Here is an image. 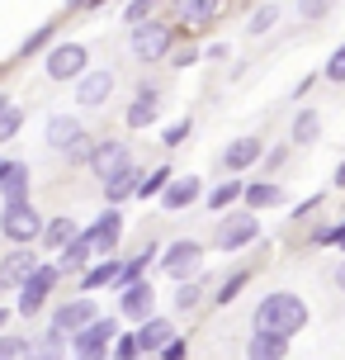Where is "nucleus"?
I'll use <instances>...</instances> for the list:
<instances>
[{"mask_svg":"<svg viewBox=\"0 0 345 360\" xmlns=\"http://www.w3.org/2000/svg\"><path fill=\"white\" fill-rule=\"evenodd\" d=\"M246 285H251V266H232L218 280V289H213V308H232L236 299L246 294Z\"/></svg>","mask_w":345,"mask_h":360,"instance_id":"obj_33","label":"nucleus"},{"mask_svg":"<svg viewBox=\"0 0 345 360\" xmlns=\"http://www.w3.org/2000/svg\"><path fill=\"white\" fill-rule=\"evenodd\" d=\"M170 180H175V166L161 162V166H151L142 176V190H137V199H161L165 190H170Z\"/></svg>","mask_w":345,"mask_h":360,"instance_id":"obj_36","label":"nucleus"},{"mask_svg":"<svg viewBox=\"0 0 345 360\" xmlns=\"http://www.w3.org/2000/svg\"><path fill=\"white\" fill-rule=\"evenodd\" d=\"M213 289H218V280H213V275L180 280V285H175V294H170V304H175V313H180V318H194V313H203V308L213 304Z\"/></svg>","mask_w":345,"mask_h":360,"instance_id":"obj_16","label":"nucleus"},{"mask_svg":"<svg viewBox=\"0 0 345 360\" xmlns=\"http://www.w3.org/2000/svg\"><path fill=\"white\" fill-rule=\"evenodd\" d=\"M114 90H119V72H114V67H90V72L72 86L76 114H100V109H109Z\"/></svg>","mask_w":345,"mask_h":360,"instance_id":"obj_9","label":"nucleus"},{"mask_svg":"<svg viewBox=\"0 0 345 360\" xmlns=\"http://www.w3.org/2000/svg\"><path fill=\"white\" fill-rule=\"evenodd\" d=\"M331 285H336V294H345V256L336 261V270H331Z\"/></svg>","mask_w":345,"mask_h":360,"instance_id":"obj_51","label":"nucleus"},{"mask_svg":"<svg viewBox=\"0 0 345 360\" xmlns=\"http://www.w3.org/2000/svg\"><path fill=\"white\" fill-rule=\"evenodd\" d=\"M331 10H336V0H293V15L303 24H322Z\"/></svg>","mask_w":345,"mask_h":360,"instance_id":"obj_39","label":"nucleus"},{"mask_svg":"<svg viewBox=\"0 0 345 360\" xmlns=\"http://www.w3.org/2000/svg\"><path fill=\"white\" fill-rule=\"evenodd\" d=\"M241 204H246V209H255V214H265V209L289 204V190H284L274 176H255V180H246V199H241Z\"/></svg>","mask_w":345,"mask_h":360,"instance_id":"obj_24","label":"nucleus"},{"mask_svg":"<svg viewBox=\"0 0 345 360\" xmlns=\"http://www.w3.org/2000/svg\"><path fill=\"white\" fill-rule=\"evenodd\" d=\"M43 143H48V152H53L57 162L86 166V162H90V147H95V133L86 128L81 114L57 109V114H48V124H43Z\"/></svg>","mask_w":345,"mask_h":360,"instance_id":"obj_2","label":"nucleus"},{"mask_svg":"<svg viewBox=\"0 0 345 360\" xmlns=\"http://www.w3.org/2000/svg\"><path fill=\"white\" fill-rule=\"evenodd\" d=\"M289 157H293V143H270L265 162H260V176H279V171L289 166Z\"/></svg>","mask_w":345,"mask_h":360,"instance_id":"obj_41","label":"nucleus"},{"mask_svg":"<svg viewBox=\"0 0 345 360\" xmlns=\"http://www.w3.org/2000/svg\"><path fill=\"white\" fill-rule=\"evenodd\" d=\"M67 15H90V0H62Z\"/></svg>","mask_w":345,"mask_h":360,"instance_id":"obj_50","label":"nucleus"},{"mask_svg":"<svg viewBox=\"0 0 345 360\" xmlns=\"http://www.w3.org/2000/svg\"><path fill=\"white\" fill-rule=\"evenodd\" d=\"M312 323V308L303 294H293V289H270L260 304H255L251 313V327H260V332H279V337H298V332H308Z\"/></svg>","mask_w":345,"mask_h":360,"instance_id":"obj_1","label":"nucleus"},{"mask_svg":"<svg viewBox=\"0 0 345 360\" xmlns=\"http://www.w3.org/2000/svg\"><path fill=\"white\" fill-rule=\"evenodd\" d=\"M227 15V0H170V19L184 34H203Z\"/></svg>","mask_w":345,"mask_h":360,"instance_id":"obj_12","label":"nucleus"},{"mask_svg":"<svg viewBox=\"0 0 345 360\" xmlns=\"http://www.w3.org/2000/svg\"><path fill=\"white\" fill-rule=\"evenodd\" d=\"M251 242H260V214L255 209H227V214H218V223H213V247L218 252H246Z\"/></svg>","mask_w":345,"mask_h":360,"instance_id":"obj_7","label":"nucleus"},{"mask_svg":"<svg viewBox=\"0 0 345 360\" xmlns=\"http://www.w3.org/2000/svg\"><path fill=\"white\" fill-rule=\"evenodd\" d=\"M331 185H336V190H345V162L336 166V176H331Z\"/></svg>","mask_w":345,"mask_h":360,"instance_id":"obj_53","label":"nucleus"},{"mask_svg":"<svg viewBox=\"0 0 345 360\" xmlns=\"http://www.w3.org/2000/svg\"><path fill=\"white\" fill-rule=\"evenodd\" d=\"M5 323H10V308L0 304V332H5Z\"/></svg>","mask_w":345,"mask_h":360,"instance_id":"obj_56","label":"nucleus"},{"mask_svg":"<svg viewBox=\"0 0 345 360\" xmlns=\"http://www.w3.org/2000/svg\"><path fill=\"white\" fill-rule=\"evenodd\" d=\"M72 356V337L62 332V327H43V332H34V351H29V360H67Z\"/></svg>","mask_w":345,"mask_h":360,"instance_id":"obj_31","label":"nucleus"},{"mask_svg":"<svg viewBox=\"0 0 345 360\" xmlns=\"http://www.w3.org/2000/svg\"><path fill=\"white\" fill-rule=\"evenodd\" d=\"M38 252H43V247H5V252H0V275L19 289L43 261H48V256H38Z\"/></svg>","mask_w":345,"mask_h":360,"instance_id":"obj_20","label":"nucleus"},{"mask_svg":"<svg viewBox=\"0 0 345 360\" xmlns=\"http://www.w3.org/2000/svg\"><path fill=\"white\" fill-rule=\"evenodd\" d=\"M86 72H90V48L81 38H62L53 53L43 57V81L48 86H76Z\"/></svg>","mask_w":345,"mask_h":360,"instance_id":"obj_6","label":"nucleus"},{"mask_svg":"<svg viewBox=\"0 0 345 360\" xmlns=\"http://www.w3.org/2000/svg\"><path fill=\"white\" fill-rule=\"evenodd\" d=\"M5 294H15V285H10V280L0 275V299H5Z\"/></svg>","mask_w":345,"mask_h":360,"instance_id":"obj_55","label":"nucleus"},{"mask_svg":"<svg viewBox=\"0 0 345 360\" xmlns=\"http://www.w3.org/2000/svg\"><path fill=\"white\" fill-rule=\"evenodd\" d=\"M72 360H114L109 351H90V356H72Z\"/></svg>","mask_w":345,"mask_h":360,"instance_id":"obj_54","label":"nucleus"},{"mask_svg":"<svg viewBox=\"0 0 345 360\" xmlns=\"http://www.w3.org/2000/svg\"><path fill=\"white\" fill-rule=\"evenodd\" d=\"M203 256H208V247H203L199 237H175V242H165L156 270H161L170 285H180V280H199V275H203Z\"/></svg>","mask_w":345,"mask_h":360,"instance_id":"obj_8","label":"nucleus"},{"mask_svg":"<svg viewBox=\"0 0 345 360\" xmlns=\"http://www.w3.org/2000/svg\"><path fill=\"white\" fill-rule=\"evenodd\" d=\"M114 342H119V318H95L90 327H81L72 337V356H90V351H114Z\"/></svg>","mask_w":345,"mask_h":360,"instance_id":"obj_18","label":"nucleus"},{"mask_svg":"<svg viewBox=\"0 0 345 360\" xmlns=\"http://www.w3.org/2000/svg\"><path fill=\"white\" fill-rule=\"evenodd\" d=\"M104 5H114V0H90V10H104Z\"/></svg>","mask_w":345,"mask_h":360,"instance_id":"obj_58","label":"nucleus"},{"mask_svg":"<svg viewBox=\"0 0 345 360\" xmlns=\"http://www.w3.org/2000/svg\"><path fill=\"white\" fill-rule=\"evenodd\" d=\"M100 318V304H95V294H72V299H57L53 313H48V323L62 327L67 337H76L81 327H90Z\"/></svg>","mask_w":345,"mask_h":360,"instance_id":"obj_13","label":"nucleus"},{"mask_svg":"<svg viewBox=\"0 0 345 360\" xmlns=\"http://www.w3.org/2000/svg\"><path fill=\"white\" fill-rule=\"evenodd\" d=\"M161 5H170V0H123V24L133 29V24H147V19L161 15Z\"/></svg>","mask_w":345,"mask_h":360,"instance_id":"obj_37","label":"nucleus"},{"mask_svg":"<svg viewBox=\"0 0 345 360\" xmlns=\"http://www.w3.org/2000/svg\"><path fill=\"white\" fill-rule=\"evenodd\" d=\"M119 318H128L133 327H142L147 318H156V289L151 280H137V285H128L119 294Z\"/></svg>","mask_w":345,"mask_h":360,"instance_id":"obj_17","label":"nucleus"},{"mask_svg":"<svg viewBox=\"0 0 345 360\" xmlns=\"http://www.w3.org/2000/svg\"><path fill=\"white\" fill-rule=\"evenodd\" d=\"M322 204H327V195H312V199H303V204H298V209H293V218H298V223H308V218L317 214V209H322Z\"/></svg>","mask_w":345,"mask_h":360,"instance_id":"obj_47","label":"nucleus"},{"mask_svg":"<svg viewBox=\"0 0 345 360\" xmlns=\"http://www.w3.org/2000/svg\"><path fill=\"white\" fill-rule=\"evenodd\" d=\"M57 34H62V24H57V19H43L34 34H24V43L15 48V62H34V57H48L57 43H62Z\"/></svg>","mask_w":345,"mask_h":360,"instance_id":"obj_26","label":"nucleus"},{"mask_svg":"<svg viewBox=\"0 0 345 360\" xmlns=\"http://www.w3.org/2000/svg\"><path fill=\"white\" fill-rule=\"evenodd\" d=\"M114 360H142V342H137V332H119V342L109 351Z\"/></svg>","mask_w":345,"mask_h":360,"instance_id":"obj_44","label":"nucleus"},{"mask_svg":"<svg viewBox=\"0 0 345 360\" xmlns=\"http://www.w3.org/2000/svg\"><path fill=\"white\" fill-rule=\"evenodd\" d=\"M156 119H161V86L156 81H137V90H133V100L123 109V128L128 133H142Z\"/></svg>","mask_w":345,"mask_h":360,"instance_id":"obj_15","label":"nucleus"},{"mask_svg":"<svg viewBox=\"0 0 345 360\" xmlns=\"http://www.w3.org/2000/svg\"><path fill=\"white\" fill-rule=\"evenodd\" d=\"M156 360H189V337H184V332H180V337H175V342L165 346V351H161V356H156Z\"/></svg>","mask_w":345,"mask_h":360,"instance_id":"obj_46","label":"nucleus"},{"mask_svg":"<svg viewBox=\"0 0 345 360\" xmlns=\"http://www.w3.org/2000/svg\"><path fill=\"white\" fill-rule=\"evenodd\" d=\"M246 199V176H227V180H213L208 195H203V209L208 214H227V209H241Z\"/></svg>","mask_w":345,"mask_h":360,"instance_id":"obj_25","label":"nucleus"},{"mask_svg":"<svg viewBox=\"0 0 345 360\" xmlns=\"http://www.w3.org/2000/svg\"><path fill=\"white\" fill-rule=\"evenodd\" d=\"M189 133H194V114H184V119H175V124L161 133V147L165 152H175V147H184L189 143Z\"/></svg>","mask_w":345,"mask_h":360,"instance_id":"obj_40","label":"nucleus"},{"mask_svg":"<svg viewBox=\"0 0 345 360\" xmlns=\"http://www.w3.org/2000/svg\"><path fill=\"white\" fill-rule=\"evenodd\" d=\"M81 233H86V223H76L72 214H48V228H43V242H38V247L48 256H57L62 247H72Z\"/></svg>","mask_w":345,"mask_h":360,"instance_id":"obj_27","label":"nucleus"},{"mask_svg":"<svg viewBox=\"0 0 345 360\" xmlns=\"http://www.w3.org/2000/svg\"><path fill=\"white\" fill-rule=\"evenodd\" d=\"M19 199H34V166L29 162H10V171L0 180V204H19Z\"/></svg>","mask_w":345,"mask_h":360,"instance_id":"obj_29","label":"nucleus"},{"mask_svg":"<svg viewBox=\"0 0 345 360\" xmlns=\"http://www.w3.org/2000/svg\"><path fill=\"white\" fill-rule=\"evenodd\" d=\"M57 266H62V275H67V280H81V275H86V270L95 266V261H100V256H95V247H90V237L81 233L72 242V247H62V252L53 256Z\"/></svg>","mask_w":345,"mask_h":360,"instance_id":"obj_28","label":"nucleus"},{"mask_svg":"<svg viewBox=\"0 0 345 360\" xmlns=\"http://www.w3.org/2000/svg\"><path fill=\"white\" fill-rule=\"evenodd\" d=\"M246 360H289V337L251 327V337H246Z\"/></svg>","mask_w":345,"mask_h":360,"instance_id":"obj_32","label":"nucleus"},{"mask_svg":"<svg viewBox=\"0 0 345 360\" xmlns=\"http://www.w3.org/2000/svg\"><path fill=\"white\" fill-rule=\"evenodd\" d=\"M19 128H24V105L10 90H0V143H15Z\"/></svg>","mask_w":345,"mask_h":360,"instance_id":"obj_34","label":"nucleus"},{"mask_svg":"<svg viewBox=\"0 0 345 360\" xmlns=\"http://www.w3.org/2000/svg\"><path fill=\"white\" fill-rule=\"evenodd\" d=\"M265 152H270V143L255 138V133L232 138V143H222V152H218V171L222 176H246V171H255V166L265 162Z\"/></svg>","mask_w":345,"mask_h":360,"instance_id":"obj_10","label":"nucleus"},{"mask_svg":"<svg viewBox=\"0 0 345 360\" xmlns=\"http://www.w3.org/2000/svg\"><path fill=\"white\" fill-rule=\"evenodd\" d=\"M62 280H67V275H62V266H57V261H43V266H38L34 275L15 289V313H19V318H29V323H34L38 313H48Z\"/></svg>","mask_w":345,"mask_h":360,"instance_id":"obj_5","label":"nucleus"},{"mask_svg":"<svg viewBox=\"0 0 345 360\" xmlns=\"http://www.w3.org/2000/svg\"><path fill=\"white\" fill-rule=\"evenodd\" d=\"M34 337H19V332H0V360H29Z\"/></svg>","mask_w":345,"mask_h":360,"instance_id":"obj_38","label":"nucleus"},{"mask_svg":"<svg viewBox=\"0 0 345 360\" xmlns=\"http://www.w3.org/2000/svg\"><path fill=\"white\" fill-rule=\"evenodd\" d=\"M322 138V109L317 105H298V114L289 119V143L293 147H312Z\"/></svg>","mask_w":345,"mask_h":360,"instance_id":"obj_30","label":"nucleus"},{"mask_svg":"<svg viewBox=\"0 0 345 360\" xmlns=\"http://www.w3.org/2000/svg\"><path fill=\"white\" fill-rule=\"evenodd\" d=\"M203 180L199 176H175L170 180V190L161 195V209L165 214H184V209H194V204H203Z\"/></svg>","mask_w":345,"mask_h":360,"instance_id":"obj_23","label":"nucleus"},{"mask_svg":"<svg viewBox=\"0 0 345 360\" xmlns=\"http://www.w3.org/2000/svg\"><path fill=\"white\" fill-rule=\"evenodd\" d=\"M175 337H180L175 318H161V313H156V318H147V323L137 327V342H142V356H147V360H156L165 346L175 342Z\"/></svg>","mask_w":345,"mask_h":360,"instance_id":"obj_22","label":"nucleus"},{"mask_svg":"<svg viewBox=\"0 0 345 360\" xmlns=\"http://www.w3.org/2000/svg\"><path fill=\"white\" fill-rule=\"evenodd\" d=\"M199 57H203L199 43H180V48H175V57H170V67H175V72H184V67H194Z\"/></svg>","mask_w":345,"mask_h":360,"instance_id":"obj_45","label":"nucleus"},{"mask_svg":"<svg viewBox=\"0 0 345 360\" xmlns=\"http://www.w3.org/2000/svg\"><path fill=\"white\" fill-rule=\"evenodd\" d=\"M336 252L345 256V218H341V223H336Z\"/></svg>","mask_w":345,"mask_h":360,"instance_id":"obj_52","label":"nucleus"},{"mask_svg":"<svg viewBox=\"0 0 345 360\" xmlns=\"http://www.w3.org/2000/svg\"><path fill=\"white\" fill-rule=\"evenodd\" d=\"M317 81H322V72H308L303 81H298V86H293V100H308V90L317 86Z\"/></svg>","mask_w":345,"mask_h":360,"instance_id":"obj_49","label":"nucleus"},{"mask_svg":"<svg viewBox=\"0 0 345 360\" xmlns=\"http://www.w3.org/2000/svg\"><path fill=\"white\" fill-rule=\"evenodd\" d=\"M274 24H279V5H274V0H260L251 15H246V34L265 38V34H274Z\"/></svg>","mask_w":345,"mask_h":360,"instance_id":"obj_35","label":"nucleus"},{"mask_svg":"<svg viewBox=\"0 0 345 360\" xmlns=\"http://www.w3.org/2000/svg\"><path fill=\"white\" fill-rule=\"evenodd\" d=\"M142 176H147V166H137V162H128V166H119L104 185H100V195H104V204H114V209H123L128 199H137V190H142Z\"/></svg>","mask_w":345,"mask_h":360,"instance_id":"obj_19","label":"nucleus"},{"mask_svg":"<svg viewBox=\"0 0 345 360\" xmlns=\"http://www.w3.org/2000/svg\"><path fill=\"white\" fill-rule=\"evenodd\" d=\"M180 24L175 19H147V24H133L128 29V57L137 62V67H161V62H170L175 57V48H180Z\"/></svg>","mask_w":345,"mask_h":360,"instance_id":"obj_3","label":"nucleus"},{"mask_svg":"<svg viewBox=\"0 0 345 360\" xmlns=\"http://www.w3.org/2000/svg\"><path fill=\"white\" fill-rule=\"evenodd\" d=\"M123 280V256H100L81 280H76V294H100V289H119Z\"/></svg>","mask_w":345,"mask_h":360,"instance_id":"obj_21","label":"nucleus"},{"mask_svg":"<svg viewBox=\"0 0 345 360\" xmlns=\"http://www.w3.org/2000/svg\"><path fill=\"white\" fill-rule=\"evenodd\" d=\"M203 57H208V62H227V57H232V43L218 38V43H208V48H203Z\"/></svg>","mask_w":345,"mask_h":360,"instance_id":"obj_48","label":"nucleus"},{"mask_svg":"<svg viewBox=\"0 0 345 360\" xmlns=\"http://www.w3.org/2000/svg\"><path fill=\"white\" fill-rule=\"evenodd\" d=\"M322 81H327V86H345V43L322 62Z\"/></svg>","mask_w":345,"mask_h":360,"instance_id":"obj_42","label":"nucleus"},{"mask_svg":"<svg viewBox=\"0 0 345 360\" xmlns=\"http://www.w3.org/2000/svg\"><path fill=\"white\" fill-rule=\"evenodd\" d=\"M123 233H128V218H123V209H114V204H104V209L86 223V237H90L95 256H119Z\"/></svg>","mask_w":345,"mask_h":360,"instance_id":"obj_11","label":"nucleus"},{"mask_svg":"<svg viewBox=\"0 0 345 360\" xmlns=\"http://www.w3.org/2000/svg\"><path fill=\"white\" fill-rule=\"evenodd\" d=\"M336 223H341V218H322V223H312V228H308V247H336Z\"/></svg>","mask_w":345,"mask_h":360,"instance_id":"obj_43","label":"nucleus"},{"mask_svg":"<svg viewBox=\"0 0 345 360\" xmlns=\"http://www.w3.org/2000/svg\"><path fill=\"white\" fill-rule=\"evenodd\" d=\"M128 162H133V152H128L123 138H119V133H100V138H95V147H90V162H86V171H90V176L104 185V180H109L119 166H128Z\"/></svg>","mask_w":345,"mask_h":360,"instance_id":"obj_14","label":"nucleus"},{"mask_svg":"<svg viewBox=\"0 0 345 360\" xmlns=\"http://www.w3.org/2000/svg\"><path fill=\"white\" fill-rule=\"evenodd\" d=\"M10 162H15V157H0V180H5V171H10Z\"/></svg>","mask_w":345,"mask_h":360,"instance_id":"obj_57","label":"nucleus"},{"mask_svg":"<svg viewBox=\"0 0 345 360\" xmlns=\"http://www.w3.org/2000/svg\"><path fill=\"white\" fill-rule=\"evenodd\" d=\"M48 228V214L38 209L34 199H19V204H0V242L5 247H38Z\"/></svg>","mask_w":345,"mask_h":360,"instance_id":"obj_4","label":"nucleus"}]
</instances>
